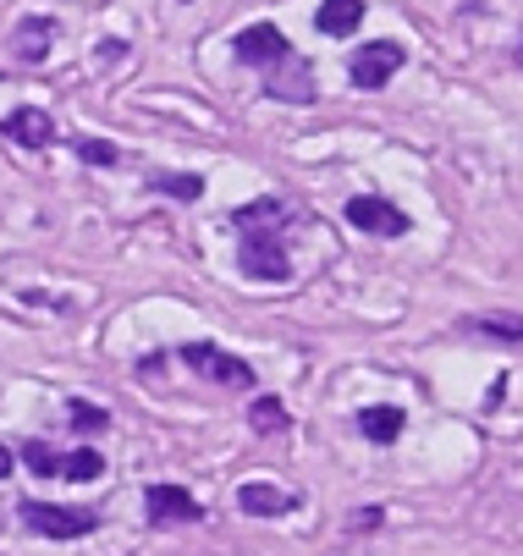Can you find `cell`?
I'll list each match as a JSON object with an SVG mask.
<instances>
[{"mask_svg":"<svg viewBox=\"0 0 523 556\" xmlns=\"http://www.w3.org/2000/svg\"><path fill=\"white\" fill-rule=\"evenodd\" d=\"M292 215H286V204L281 199H254V204H243L238 215H232V226L238 231H281Z\"/></svg>","mask_w":523,"mask_h":556,"instance_id":"11","label":"cell"},{"mask_svg":"<svg viewBox=\"0 0 523 556\" xmlns=\"http://www.w3.org/2000/svg\"><path fill=\"white\" fill-rule=\"evenodd\" d=\"M469 331L496 337V342H523V320H518V314H474Z\"/></svg>","mask_w":523,"mask_h":556,"instance_id":"14","label":"cell"},{"mask_svg":"<svg viewBox=\"0 0 523 556\" xmlns=\"http://www.w3.org/2000/svg\"><path fill=\"white\" fill-rule=\"evenodd\" d=\"M403 408H392V403H375V408H363L358 414V435H369V441H375V446H392L397 435H403Z\"/></svg>","mask_w":523,"mask_h":556,"instance_id":"10","label":"cell"},{"mask_svg":"<svg viewBox=\"0 0 523 556\" xmlns=\"http://www.w3.org/2000/svg\"><path fill=\"white\" fill-rule=\"evenodd\" d=\"M518 66H523V50H518Z\"/></svg>","mask_w":523,"mask_h":556,"instance_id":"22","label":"cell"},{"mask_svg":"<svg viewBox=\"0 0 523 556\" xmlns=\"http://www.w3.org/2000/svg\"><path fill=\"white\" fill-rule=\"evenodd\" d=\"M397 66H403V45H397V39H369V45H358V50L347 55L353 89H386Z\"/></svg>","mask_w":523,"mask_h":556,"instance_id":"3","label":"cell"},{"mask_svg":"<svg viewBox=\"0 0 523 556\" xmlns=\"http://www.w3.org/2000/svg\"><path fill=\"white\" fill-rule=\"evenodd\" d=\"M7 138H12V143H23V149H50V143H55V122H50L44 111L23 105V111H12V116H7Z\"/></svg>","mask_w":523,"mask_h":556,"instance_id":"8","label":"cell"},{"mask_svg":"<svg viewBox=\"0 0 523 556\" xmlns=\"http://www.w3.org/2000/svg\"><path fill=\"white\" fill-rule=\"evenodd\" d=\"M238 265H243L248 281H292V260H286V249H281L276 231H243Z\"/></svg>","mask_w":523,"mask_h":556,"instance_id":"2","label":"cell"},{"mask_svg":"<svg viewBox=\"0 0 523 556\" xmlns=\"http://www.w3.org/2000/svg\"><path fill=\"white\" fill-rule=\"evenodd\" d=\"M381 518H386L381 507H363V513H353V529H381Z\"/></svg>","mask_w":523,"mask_h":556,"instance_id":"20","label":"cell"},{"mask_svg":"<svg viewBox=\"0 0 523 556\" xmlns=\"http://www.w3.org/2000/svg\"><path fill=\"white\" fill-rule=\"evenodd\" d=\"M66 419H72V430H84V435H94V430L111 425V414L100 403H84V396H72V403H66Z\"/></svg>","mask_w":523,"mask_h":556,"instance_id":"16","label":"cell"},{"mask_svg":"<svg viewBox=\"0 0 523 556\" xmlns=\"http://www.w3.org/2000/svg\"><path fill=\"white\" fill-rule=\"evenodd\" d=\"M55 473H61V480H72V485H94L100 473H105V457H100L94 446H78V452H66V457H61Z\"/></svg>","mask_w":523,"mask_h":556,"instance_id":"13","label":"cell"},{"mask_svg":"<svg viewBox=\"0 0 523 556\" xmlns=\"http://www.w3.org/2000/svg\"><path fill=\"white\" fill-rule=\"evenodd\" d=\"M182 364L199 369V375L215 380V386H254V369H248L243 358L220 353V348H209V342H182Z\"/></svg>","mask_w":523,"mask_h":556,"instance_id":"5","label":"cell"},{"mask_svg":"<svg viewBox=\"0 0 523 556\" xmlns=\"http://www.w3.org/2000/svg\"><path fill=\"white\" fill-rule=\"evenodd\" d=\"M17 518H23L34 534H44V540H84V534H94V529H100V518H94V513H78V507H50V502H23V507H17Z\"/></svg>","mask_w":523,"mask_h":556,"instance_id":"1","label":"cell"},{"mask_svg":"<svg viewBox=\"0 0 523 556\" xmlns=\"http://www.w3.org/2000/svg\"><path fill=\"white\" fill-rule=\"evenodd\" d=\"M143 507H149V523H155V529H177V523H199L204 518L199 496H188L182 485H149Z\"/></svg>","mask_w":523,"mask_h":556,"instance_id":"6","label":"cell"},{"mask_svg":"<svg viewBox=\"0 0 523 556\" xmlns=\"http://www.w3.org/2000/svg\"><path fill=\"white\" fill-rule=\"evenodd\" d=\"M238 507H243L248 518H281V513H292V496L276 491V485H243V491H238Z\"/></svg>","mask_w":523,"mask_h":556,"instance_id":"12","label":"cell"},{"mask_svg":"<svg viewBox=\"0 0 523 556\" xmlns=\"http://www.w3.org/2000/svg\"><path fill=\"white\" fill-rule=\"evenodd\" d=\"M12 468H17V457H12V446H0V480H12Z\"/></svg>","mask_w":523,"mask_h":556,"instance_id":"21","label":"cell"},{"mask_svg":"<svg viewBox=\"0 0 523 556\" xmlns=\"http://www.w3.org/2000/svg\"><path fill=\"white\" fill-rule=\"evenodd\" d=\"M347 226L353 231H369V237H403L408 231V215L392 204V199H375V193H358V199H347Z\"/></svg>","mask_w":523,"mask_h":556,"instance_id":"4","label":"cell"},{"mask_svg":"<svg viewBox=\"0 0 523 556\" xmlns=\"http://www.w3.org/2000/svg\"><path fill=\"white\" fill-rule=\"evenodd\" d=\"M149 188L155 193H171V199H199L204 193V177H193V172H149Z\"/></svg>","mask_w":523,"mask_h":556,"instance_id":"15","label":"cell"},{"mask_svg":"<svg viewBox=\"0 0 523 556\" xmlns=\"http://www.w3.org/2000/svg\"><path fill=\"white\" fill-rule=\"evenodd\" d=\"M78 154H84V166H116V161H122V149H116L111 138H84Z\"/></svg>","mask_w":523,"mask_h":556,"instance_id":"19","label":"cell"},{"mask_svg":"<svg viewBox=\"0 0 523 556\" xmlns=\"http://www.w3.org/2000/svg\"><path fill=\"white\" fill-rule=\"evenodd\" d=\"M50 45H55V23L50 17H23L17 34H12V55L28 61V66H39L50 55Z\"/></svg>","mask_w":523,"mask_h":556,"instance_id":"7","label":"cell"},{"mask_svg":"<svg viewBox=\"0 0 523 556\" xmlns=\"http://www.w3.org/2000/svg\"><path fill=\"white\" fill-rule=\"evenodd\" d=\"M358 23H363V0H320V12H315V28L326 39H347L358 34Z\"/></svg>","mask_w":523,"mask_h":556,"instance_id":"9","label":"cell"},{"mask_svg":"<svg viewBox=\"0 0 523 556\" xmlns=\"http://www.w3.org/2000/svg\"><path fill=\"white\" fill-rule=\"evenodd\" d=\"M23 457H28V468L39 473V480H55V468H61V452H50L44 441H28V446H23Z\"/></svg>","mask_w":523,"mask_h":556,"instance_id":"18","label":"cell"},{"mask_svg":"<svg viewBox=\"0 0 523 556\" xmlns=\"http://www.w3.org/2000/svg\"><path fill=\"white\" fill-rule=\"evenodd\" d=\"M248 425L265 430V435L270 430H286V408L276 403V396H254V403H248Z\"/></svg>","mask_w":523,"mask_h":556,"instance_id":"17","label":"cell"}]
</instances>
